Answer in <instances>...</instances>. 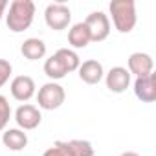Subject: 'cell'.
<instances>
[{
  "label": "cell",
  "instance_id": "obj_9",
  "mask_svg": "<svg viewBox=\"0 0 156 156\" xmlns=\"http://www.w3.org/2000/svg\"><path fill=\"white\" fill-rule=\"evenodd\" d=\"M35 81L31 79L30 75H17L15 79L11 81L9 85V90H11V96L20 101V103H26L30 101L33 96H35Z\"/></svg>",
  "mask_w": 156,
  "mask_h": 156
},
{
  "label": "cell",
  "instance_id": "obj_19",
  "mask_svg": "<svg viewBox=\"0 0 156 156\" xmlns=\"http://www.w3.org/2000/svg\"><path fill=\"white\" fill-rule=\"evenodd\" d=\"M9 118H11V107H9V101L6 96L0 94V130H4L9 123Z\"/></svg>",
  "mask_w": 156,
  "mask_h": 156
},
{
  "label": "cell",
  "instance_id": "obj_13",
  "mask_svg": "<svg viewBox=\"0 0 156 156\" xmlns=\"http://www.w3.org/2000/svg\"><path fill=\"white\" fill-rule=\"evenodd\" d=\"M20 53L28 59V61H39L46 55V44L44 41L37 39V37H30L22 42L20 46Z\"/></svg>",
  "mask_w": 156,
  "mask_h": 156
},
{
  "label": "cell",
  "instance_id": "obj_16",
  "mask_svg": "<svg viewBox=\"0 0 156 156\" xmlns=\"http://www.w3.org/2000/svg\"><path fill=\"white\" fill-rule=\"evenodd\" d=\"M55 55L61 59V62L64 64V68H66L68 73H70V72H75L77 68L81 66L79 55H77L75 50H72V48H59V50L55 51Z\"/></svg>",
  "mask_w": 156,
  "mask_h": 156
},
{
  "label": "cell",
  "instance_id": "obj_10",
  "mask_svg": "<svg viewBox=\"0 0 156 156\" xmlns=\"http://www.w3.org/2000/svg\"><path fill=\"white\" fill-rule=\"evenodd\" d=\"M134 94L141 103H152L156 99V73H149L145 77H136Z\"/></svg>",
  "mask_w": 156,
  "mask_h": 156
},
{
  "label": "cell",
  "instance_id": "obj_22",
  "mask_svg": "<svg viewBox=\"0 0 156 156\" xmlns=\"http://www.w3.org/2000/svg\"><path fill=\"white\" fill-rule=\"evenodd\" d=\"M119 156H140L138 152H134V151H125V152H121Z\"/></svg>",
  "mask_w": 156,
  "mask_h": 156
},
{
  "label": "cell",
  "instance_id": "obj_5",
  "mask_svg": "<svg viewBox=\"0 0 156 156\" xmlns=\"http://www.w3.org/2000/svg\"><path fill=\"white\" fill-rule=\"evenodd\" d=\"M44 20L50 30L61 31V30L68 28V24L72 20V11L66 4H61V2L48 4V8L44 9Z\"/></svg>",
  "mask_w": 156,
  "mask_h": 156
},
{
  "label": "cell",
  "instance_id": "obj_12",
  "mask_svg": "<svg viewBox=\"0 0 156 156\" xmlns=\"http://www.w3.org/2000/svg\"><path fill=\"white\" fill-rule=\"evenodd\" d=\"M68 42L72 48L75 50H81V48H87L92 41H90V33H88V28L85 26V22H77L70 28L68 31Z\"/></svg>",
  "mask_w": 156,
  "mask_h": 156
},
{
  "label": "cell",
  "instance_id": "obj_15",
  "mask_svg": "<svg viewBox=\"0 0 156 156\" xmlns=\"http://www.w3.org/2000/svg\"><path fill=\"white\" fill-rule=\"evenodd\" d=\"M44 73L50 77V79L55 83V81H59V79H62V77H66V68H64V64L61 62V59L53 53L51 57H48L46 61H44Z\"/></svg>",
  "mask_w": 156,
  "mask_h": 156
},
{
  "label": "cell",
  "instance_id": "obj_4",
  "mask_svg": "<svg viewBox=\"0 0 156 156\" xmlns=\"http://www.w3.org/2000/svg\"><path fill=\"white\" fill-rule=\"evenodd\" d=\"M83 22L88 28L92 42H103L110 35V19L103 11H92Z\"/></svg>",
  "mask_w": 156,
  "mask_h": 156
},
{
  "label": "cell",
  "instance_id": "obj_1",
  "mask_svg": "<svg viewBox=\"0 0 156 156\" xmlns=\"http://www.w3.org/2000/svg\"><path fill=\"white\" fill-rule=\"evenodd\" d=\"M35 17V4L31 0H13L6 15V24L13 33L26 31Z\"/></svg>",
  "mask_w": 156,
  "mask_h": 156
},
{
  "label": "cell",
  "instance_id": "obj_2",
  "mask_svg": "<svg viewBox=\"0 0 156 156\" xmlns=\"http://www.w3.org/2000/svg\"><path fill=\"white\" fill-rule=\"evenodd\" d=\"M112 15V24L119 33H130L136 26V4L134 0H114L108 6Z\"/></svg>",
  "mask_w": 156,
  "mask_h": 156
},
{
  "label": "cell",
  "instance_id": "obj_8",
  "mask_svg": "<svg viewBox=\"0 0 156 156\" xmlns=\"http://www.w3.org/2000/svg\"><path fill=\"white\" fill-rule=\"evenodd\" d=\"M127 70L130 75H136V77H145L149 73H152V68H154V61L149 53H143V51H134L129 55L127 59Z\"/></svg>",
  "mask_w": 156,
  "mask_h": 156
},
{
  "label": "cell",
  "instance_id": "obj_21",
  "mask_svg": "<svg viewBox=\"0 0 156 156\" xmlns=\"http://www.w3.org/2000/svg\"><path fill=\"white\" fill-rule=\"evenodd\" d=\"M8 0H0V20H2V17H4V13H6V9H8Z\"/></svg>",
  "mask_w": 156,
  "mask_h": 156
},
{
  "label": "cell",
  "instance_id": "obj_17",
  "mask_svg": "<svg viewBox=\"0 0 156 156\" xmlns=\"http://www.w3.org/2000/svg\"><path fill=\"white\" fill-rule=\"evenodd\" d=\"M68 145L73 156H94V147L88 140H70Z\"/></svg>",
  "mask_w": 156,
  "mask_h": 156
},
{
  "label": "cell",
  "instance_id": "obj_20",
  "mask_svg": "<svg viewBox=\"0 0 156 156\" xmlns=\"http://www.w3.org/2000/svg\"><path fill=\"white\" fill-rule=\"evenodd\" d=\"M11 72H13V66L9 61L6 59H0V88H2L11 77Z\"/></svg>",
  "mask_w": 156,
  "mask_h": 156
},
{
  "label": "cell",
  "instance_id": "obj_6",
  "mask_svg": "<svg viewBox=\"0 0 156 156\" xmlns=\"http://www.w3.org/2000/svg\"><path fill=\"white\" fill-rule=\"evenodd\" d=\"M15 121H17L20 130H33V129H37L41 125L42 114L35 105L24 103L15 110Z\"/></svg>",
  "mask_w": 156,
  "mask_h": 156
},
{
  "label": "cell",
  "instance_id": "obj_14",
  "mask_svg": "<svg viewBox=\"0 0 156 156\" xmlns=\"http://www.w3.org/2000/svg\"><path fill=\"white\" fill-rule=\"evenodd\" d=\"M2 143L9 151H22L28 145V134L20 129H8L2 134Z\"/></svg>",
  "mask_w": 156,
  "mask_h": 156
},
{
  "label": "cell",
  "instance_id": "obj_7",
  "mask_svg": "<svg viewBox=\"0 0 156 156\" xmlns=\"http://www.w3.org/2000/svg\"><path fill=\"white\" fill-rule=\"evenodd\" d=\"M105 83L110 92L123 94L130 87V73L123 66H114L108 70V73H105Z\"/></svg>",
  "mask_w": 156,
  "mask_h": 156
},
{
  "label": "cell",
  "instance_id": "obj_3",
  "mask_svg": "<svg viewBox=\"0 0 156 156\" xmlns=\"http://www.w3.org/2000/svg\"><path fill=\"white\" fill-rule=\"evenodd\" d=\"M64 99H66L64 88L59 83H53V81L42 85L37 92V103L42 110H55L64 103Z\"/></svg>",
  "mask_w": 156,
  "mask_h": 156
},
{
  "label": "cell",
  "instance_id": "obj_18",
  "mask_svg": "<svg viewBox=\"0 0 156 156\" xmlns=\"http://www.w3.org/2000/svg\"><path fill=\"white\" fill-rule=\"evenodd\" d=\"M42 156H73V152H72L68 141H55L50 149L44 151Z\"/></svg>",
  "mask_w": 156,
  "mask_h": 156
},
{
  "label": "cell",
  "instance_id": "obj_11",
  "mask_svg": "<svg viewBox=\"0 0 156 156\" xmlns=\"http://www.w3.org/2000/svg\"><path fill=\"white\" fill-rule=\"evenodd\" d=\"M79 72V79L87 85H98L103 81L105 77V70H103V64L96 59H88L85 62H81V66L77 68Z\"/></svg>",
  "mask_w": 156,
  "mask_h": 156
}]
</instances>
